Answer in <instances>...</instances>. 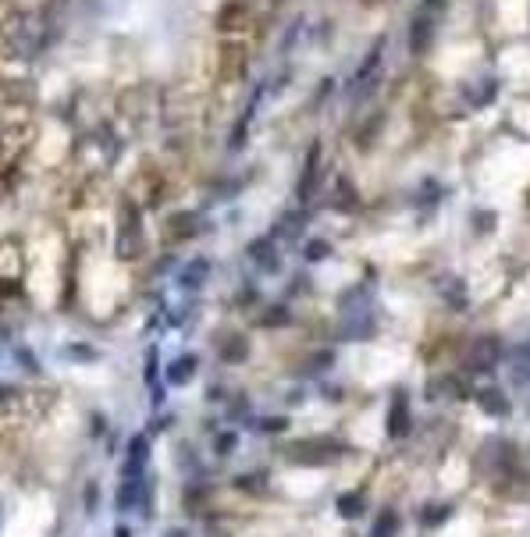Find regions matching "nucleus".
<instances>
[{
    "label": "nucleus",
    "mask_w": 530,
    "mask_h": 537,
    "mask_svg": "<svg viewBox=\"0 0 530 537\" xmlns=\"http://www.w3.org/2000/svg\"><path fill=\"white\" fill-rule=\"evenodd\" d=\"M395 530H399V516L395 512H381L377 523H374V537H395Z\"/></svg>",
    "instance_id": "39448f33"
},
{
    "label": "nucleus",
    "mask_w": 530,
    "mask_h": 537,
    "mask_svg": "<svg viewBox=\"0 0 530 537\" xmlns=\"http://www.w3.org/2000/svg\"><path fill=\"white\" fill-rule=\"evenodd\" d=\"M282 427H285L282 420H267V423H263V431H282Z\"/></svg>",
    "instance_id": "9d476101"
},
{
    "label": "nucleus",
    "mask_w": 530,
    "mask_h": 537,
    "mask_svg": "<svg viewBox=\"0 0 530 537\" xmlns=\"http://www.w3.org/2000/svg\"><path fill=\"white\" fill-rule=\"evenodd\" d=\"M424 519H427V523H441V519H445V509H427Z\"/></svg>",
    "instance_id": "6e6552de"
},
{
    "label": "nucleus",
    "mask_w": 530,
    "mask_h": 537,
    "mask_svg": "<svg viewBox=\"0 0 530 537\" xmlns=\"http://www.w3.org/2000/svg\"><path fill=\"white\" fill-rule=\"evenodd\" d=\"M114 537H132V533H128V526H118V530H114Z\"/></svg>",
    "instance_id": "9b49d317"
},
{
    "label": "nucleus",
    "mask_w": 530,
    "mask_h": 537,
    "mask_svg": "<svg viewBox=\"0 0 530 537\" xmlns=\"http://www.w3.org/2000/svg\"><path fill=\"white\" fill-rule=\"evenodd\" d=\"M146 498V487H143V477H125V484L118 487V512H128L136 502Z\"/></svg>",
    "instance_id": "f03ea898"
},
{
    "label": "nucleus",
    "mask_w": 530,
    "mask_h": 537,
    "mask_svg": "<svg viewBox=\"0 0 530 537\" xmlns=\"http://www.w3.org/2000/svg\"><path fill=\"white\" fill-rule=\"evenodd\" d=\"M231 445H235V438H221V441H217V452H228Z\"/></svg>",
    "instance_id": "1a4fd4ad"
},
{
    "label": "nucleus",
    "mask_w": 530,
    "mask_h": 537,
    "mask_svg": "<svg viewBox=\"0 0 530 537\" xmlns=\"http://www.w3.org/2000/svg\"><path fill=\"white\" fill-rule=\"evenodd\" d=\"M480 402H484V409H487V413H495V416H505V413H509V406L502 402V395H498V392H484V395H480Z\"/></svg>",
    "instance_id": "423d86ee"
},
{
    "label": "nucleus",
    "mask_w": 530,
    "mask_h": 537,
    "mask_svg": "<svg viewBox=\"0 0 530 537\" xmlns=\"http://www.w3.org/2000/svg\"><path fill=\"white\" fill-rule=\"evenodd\" d=\"M409 431V413H406V406H402V399L392 406V416H388V434L392 438H402Z\"/></svg>",
    "instance_id": "7ed1b4c3"
},
{
    "label": "nucleus",
    "mask_w": 530,
    "mask_h": 537,
    "mask_svg": "<svg viewBox=\"0 0 530 537\" xmlns=\"http://www.w3.org/2000/svg\"><path fill=\"white\" fill-rule=\"evenodd\" d=\"M96 502H100V487H96V484H89V487H86V509L93 512V509H96Z\"/></svg>",
    "instance_id": "0eeeda50"
},
{
    "label": "nucleus",
    "mask_w": 530,
    "mask_h": 537,
    "mask_svg": "<svg viewBox=\"0 0 530 537\" xmlns=\"http://www.w3.org/2000/svg\"><path fill=\"white\" fill-rule=\"evenodd\" d=\"M164 537H185V530H167Z\"/></svg>",
    "instance_id": "f8f14e48"
},
{
    "label": "nucleus",
    "mask_w": 530,
    "mask_h": 537,
    "mask_svg": "<svg viewBox=\"0 0 530 537\" xmlns=\"http://www.w3.org/2000/svg\"><path fill=\"white\" fill-rule=\"evenodd\" d=\"M146 455H150V441L139 434L128 441V459H125V477H143V466H146Z\"/></svg>",
    "instance_id": "f257e3e1"
},
{
    "label": "nucleus",
    "mask_w": 530,
    "mask_h": 537,
    "mask_svg": "<svg viewBox=\"0 0 530 537\" xmlns=\"http://www.w3.org/2000/svg\"><path fill=\"white\" fill-rule=\"evenodd\" d=\"M338 512L342 516H349V519H356V516H363V498L353 491V494H342L338 498Z\"/></svg>",
    "instance_id": "20e7f679"
}]
</instances>
